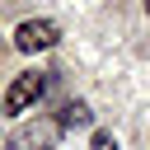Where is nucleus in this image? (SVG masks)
I'll use <instances>...</instances> for the list:
<instances>
[{"label": "nucleus", "instance_id": "obj_4", "mask_svg": "<svg viewBox=\"0 0 150 150\" xmlns=\"http://www.w3.org/2000/svg\"><path fill=\"white\" fill-rule=\"evenodd\" d=\"M89 150H117V136H112V131H94Z\"/></svg>", "mask_w": 150, "mask_h": 150}, {"label": "nucleus", "instance_id": "obj_3", "mask_svg": "<svg viewBox=\"0 0 150 150\" xmlns=\"http://www.w3.org/2000/svg\"><path fill=\"white\" fill-rule=\"evenodd\" d=\"M89 122H94V112H89L84 103H66V108H61V127H66V131H75V127H89Z\"/></svg>", "mask_w": 150, "mask_h": 150}, {"label": "nucleus", "instance_id": "obj_1", "mask_svg": "<svg viewBox=\"0 0 150 150\" xmlns=\"http://www.w3.org/2000/svg\"><path fill=\"white\" fill-rule=\"evenodd\" d=\"M47 94V75H38V70H23L9 89H5V112L9 117H19V112H28L38 98Z\"/></svg>", "mask_w": 150, "mask_h": 150}, {"label": "nucleus", "instance_id": "obj_5", "mask_svg": "<svg viewBox=\"0 0 150 150\" xmlns=\"http://www.w3.org/2000/svg\"><path fill=\"white\" fill-rule=\"evenodd\" d=\"M145 14H150V0H145Z\"/></svg>", "mask_w": 150, "mask_h": 150}, {"label": "nucleus", "instance_id": "obj_2", "mask_svg": "<svg viewBox=\"0 0 150 150\" xmlns=\"http://www.w3.org/2000/svg\"><path fill=\"white\" fill-rule=\"evenodd\" d=\"M52 42H56V23L52 19H28V23L14 28V47L19 52H47Z\"/></svg>", "mask_w": 150, "mask_h": 150}]
</instances>
